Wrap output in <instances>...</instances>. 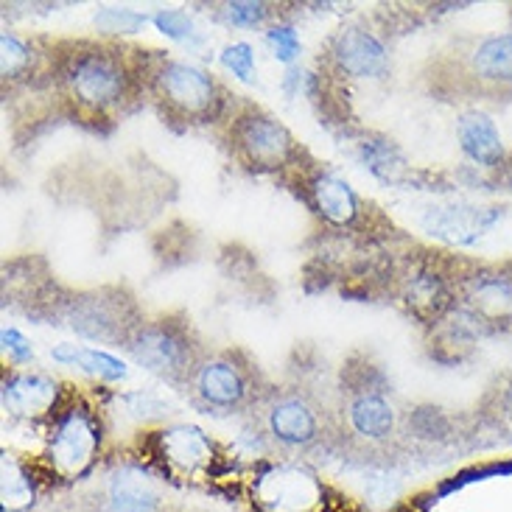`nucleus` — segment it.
Masks as SVG:
<instances>
[{
	"mask_svg": "<svg viewBox=\"0 0 512 512\" xmlns=\"http://www.w3.org/2000/svg\"><path fill=\"white\" fill-rule=\"evenodd\" d=\"M59 79L70 101L93 115L118 110L135 87V73L126 65L124 54L96 45L65 56Z\"/></svg>",
	"mask_w": 512,
	"mask_h": 512,
	"instance_id": "nucleus-1",
	"label": "nucleus"
},
{
	"mask_svg": "<svg viewBox=\"0 0 512 512\" xmlns=\"http://www.w3.org/2000/svg\"><path fill=\"white\" fill-rule=\"evenodd\" d=\"M457 138L462 152L479 166H499L504 157L499 129L485 112H462L457 121Z\"/></svg>",
	"mask_w": 512,
	"mask_h": 512,
	"instance_id": "nucleus-15",
	"label": "nucleus"
},
{
	"mask_svg": "<svg viewBox=\"0 0 512 512\" xmlns=\"http://www.w3.org/2000/svg\"><path fill=\"white\" fill-rule=\"evenodd\" d=\"M308 191H311V199H314V208H317L319 216L328 219L331 224L345 227V224H353L359 219V196L342 177L317 174L308 185Z\"/></svg>",
	"mask_w": 512,
	"mask_h": 512,
	"instance_id": "nucleus-16",
	"label": "nucleus"
},
{
	"mask_svg": "<svg viewBox=\"0 0 512 512\" xmlns=\"http://www.w3.org/2000/svg\"><path fill=\"white\" fill-rule=\"evenodd\" d=\"M222 65L227 70H233L238 79L250 82L252 70H255V54H252V48L247 45V42H236V45L224 48Z\"/></svg>",
	"mask_w": 512,
	"mask_h": 512,
	"instance_id": "nucleus-20",
	"label": "nucleus"
},
{
	"mask_svg": "<svg viewBox=\"0 0 512 512\" xmlns=\"http://www.w3.org/2000/svg\"><path fill=\"white\" fill-rule=\"evenodd\" d=\"M146 23V17L132 12H118V9H107L104 14H98V26H104L107 31H135L138 26Z\"/></svg>",
	"mask_w": 512,
	"mask_h": 512,
	"instance_id": "nucleus-24",
	"label": "nucleus"
},
{
	"mask_svg": "<svg viewBox=\"0 0 512 512\" xmlns=\"http://www.w3.org/2000/svg\"><path fill=\"white\" fill-rule=\"evenodd\" d=\"M336 68L353 79H378L389 68V54L384 42L367 28H347L333 42Z\"/></svg>",
	"mask_w": 512,
	"mask_h": 512,
	"instance_id": "nucleus-12",
	"label": "nucleus"
},
{
	"mask_svg": "<svg viewBox=\"0 0 512 512\" xmlns=\"http://www.w3.org/2000/svg\"><path fill=\"white\" fill-rule=\"evenodd\" d=\"M263 423H266L269 437L283 448H311L325 434V417L319 412V406L297 392L275 395L266 406Z\"/></svg>",
	"mask_w": 512,
	"mask_h": 512,
	"instance_id": "nucleus-9",
	"label": "nucleus"
},
{
	"mask_svg": "<svg viewBox=\"0 0 512 512\" xmlns=\"http://www.w3.org/2000/svg\"><path fill=\"white\" fill-rule=\"evenodd\" d=\"M101 437V420L90 406L73 403L65 412H59L48 437L51 471L65 482L82 479L96 465Z\"/></svg>",
	"mask_w": 512,
	"mask_h": 512,
	"instance_id": "nucleus-4",
	"label": "nucleus"
},
{
	"mask_svg": "<svg viewBox=\"0 0 512 512\" xmlns=\"http://www.w3.org/2000/svg\"><path fill=\"white\" fill-rule=\"evenodd\" d=\"M31 65V48L20 37L3 31L0 37V73L6 79H20Z\"/></svg>",
	"mask_w": 512,
	"mask_h": 512,
	"instance_id": "nucleus-19",
	"label": "nucleus"
},
{
	"mask_svg": "<svg viewBox=\"0 0 512 512\" xmlns=\"http://www.w3.org/2000/svg\"><path fill=\"white\" fill-rule=\"evenodd\" d=\"M462 305L490 325L512 322V269H479L462 280Z\"/></svg>",
	"mask_w": 512,
	"mask_h": 512,
	"instance_id": "nucleus-11",
	"label": "nucleus"
},
{
	"mask_svg": "<svg viewBox=\"0 0 512 512\" xmlns=\"http://www.w3.org/2000/svg\"><path fill=\"white\" fill-rule=\"evenodd\" d=\"M79 512H171L160 490L132 468L112 471L96 490L79 501Z\"/></svg>",
	"mask_w": 512,
	"mask_h": 512,
	"instance_id": "nucleus-8",
	"label": "nucleus"
},
{
	"mask_svg": "<svg viewBox=\"0 0 512 512\" xmlns=\"http://www.w3.org/2000/svg\"><path fill=\"white\" fill-rule=\"evenodd\" d=\"M124 319V300H107L104 294H87L70 305V328L90 339H121L126 345L135 328Z\"/></svg>",
	"mask_w": 512,
	"mask_h": 512,
	"instance_id": "nucleus-13",
	"label": "nucleus"
},
{
	"mask_svg": "<svg viewBox=\"0 0 512 512\" xmlns=\"http://www.w3.org/2000/svg\"><path fill=\"white\" fill-rule=\"evenodd\" d=\"M54 359L76 364V367H82V370H87L90 375H98L104 381H115V378L126 375L124 361L112 359L110 353H101V350H90V347L62 345L54 350Z\"/></svg>",
	"mask_w": 512,
	"mask_h": 512,
	"instance_id": "nucleus-18",
	"label": "nucleus"
},
{
	"mask_svg": "<svg viewBox=\"0 0 512 512\" xmlns=\"http://www.w3.org/2000/svg\"><path fill=\"white\" fill-rule=\"evenodd\" d=\"M266 42L269 48L275 51V56L280 62H291L294 56L300 54V40L294 34V28L289 26H275L266 31Z\"/></svg>",
	"mask_w": 512,
	"mask_h": 512,
	"instance_id": "nucleus-21",
	"label": "nucleus"
},
{
	"mask_svg": "<svg viewBox=\"0 0 512 512\" xmlns=\"http://www.w3.org/2000/svg\"><path fill=\"white\" fill-rule=\"evenodd\" d=\"M59 389L56 381L40 373H14L3 384V403L12 415H45L54 412Z\"/></svg>",
	"mask_w": 512,
	"mask_h": 512,
	"instance_id": "nucleus-14",
	"label": "nucleus"
},
{
	"mask_svg": "<svg viewBox=\"0 0 512 512\" xmlns=\"http://www.w3.org/2000/svg\"><path fill=\"white\" fill-rule=\"evenodd\" d=\"M194 395L210 409L233 412L247 406L252 398V373L233 353H216L196 364L194 375L188 381Z\"/></svg>",
	"mask_w": 512,
	"mask_h": 512,
	"instance_id": "nucleus-7",
	"label": "nucleus"
},
{
	"mask_svg": "<svg viewBox=\"0 0 512 512\" xmlns=\"http://www.w3.org/2000/svg\"><path fill=\"white\" fill-rule=\"evenodd\" d=\"M459 90L471 96L512 93V34H490L476 40L457 59Z\"/></svg>",
	"mask_w": 512,
	"mask_h": 512,
	"instance_id": "nucleus-6",
	"label": "nucleus"
},
{
	"mask_svg": "<svg viewBox=\"0 0 512 512\" xmlns=\"http://www.w3.org/2000/svg\"><path fill=\"white\" fill-rule=\"evenodd\" d=\"M233 154L255 171H280L297 157V140L269 112L250 107L230 126Z\"/></svg>",
	"mask_w": 512,
	"mask_h": 512,
	"instance_id": "nucleus-5",
	"label": "nucleus"
},
{
	"mask_svg": "<svg viewBox=\"0 0 512 512\" xmlns=\"http://www.w3.org/2000/svg\"><path fill=\"white\" fill-rule=\"evenodd\" d=\"M266 14H269V9L263 3H230L227 6V20L241 28L261 26L263 20H266Z\"/></svg>",
	"mask_w": 512,
	"mask_h": 512,
	"instance_id": "nucleus-22",
	"label": "nucleus"
},
{
	"mask_svg": "<svg viewBox=\"0 0 512 512\" xmlns=\"http://www.w3.org/2000/svg\"><path fill=\"white\" fill-rule=\"evenodd\" d=\"M406 303L415 311V317L426 319V322H437L454 308L451 291L443 283V277L434 272H420L409 280Z\"/></svg>",
	"mask_w": 512,
	"mask_h": 512,
	"instance_id": "nucleus-17",
	"label": "nucleus"
},
{
	"mask_svg": "<svg viewBox=\"0 0 512 512\" xmlns=\"http://www.w3.org/2000/svg\"><path fill=\"white\" fill-rule=\"evenodd\" d=\"M3 347H6V353H9L14 361L31 359V345H28V339L20 331H14V328H6V331H3Z\"/></svg>",
	"mask_w": 512,
	"mask_h": 512,
	"instance_id": "nucleus-25",
	"label": "nucleus"
},
{
	"mask_svg": "<svg viewBox=\"0 0 512 512\" xmlns=\"http://www.w3.org/2000/svg\"><path fill=\"white\" fill-rule=\"evenodd\" d=\"M154 23H157V28H160L163 34L174 37V40H185V37L194 34V26H191L188 14L182 12H160L154 17Z\"/></svg>",
	"mask_w": 512,
	"mask_h": 512,
	"instance_id": "nucleus-23",
	"label": "nucleus"
},
{
	"mask_svg": "<svg viewBox=\"0 0 512 512\" xmlns=\"http://www.w3.org/2000/svg\"><path fill=\"white\" fill-rule=\"evenodd\" d=\"M126 350L140 367L163 375L168 381H191L196 364L202 361L188 325L168 317L140 322L138 328L129 333Z\"/></svg>",
	"mask_w": 512,
	"mask_h": 512,
	"instance_id": "nucleus-3",
	"label": "nucleus"
},
{
	"mask_svg": "<svg viewBox=\"0 0 512 512\" xmlns=\"http://www.w3.org/2000/svg\"><path fill=\"white\" fill-rule=\"evenodd\" d=\"M345 423L350 437L364 445H384L398 434V412L381 389L361 387L345 403Z\"/></svg>",
	"mask_w": 512,
	"mask_h": 512,
	"instance_id": "nucleus-10",
	"label": "nucleus"
},
{
	"mask_svg": "<svg viewBox=\"0 0 512 512\" xmlns=\"http://www.w3.org/2000/svg\"><path fill=\"white\" fill-rule=\"evenodd\" d=\"M149 90L166 115L202 124L222 107V90L216 79L196 65L166 59L152 70Z\"/></svg>",
	"mask_w": 512,
	"mask_h": 512,
	"instance_id": "nucleus-2",
	"label": "nucleus"
}]
</instances>
